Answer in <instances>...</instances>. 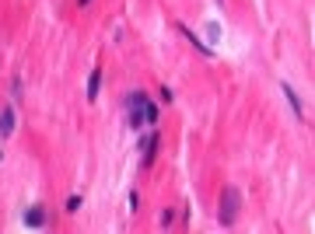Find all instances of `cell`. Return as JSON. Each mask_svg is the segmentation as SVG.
Listing matches in <instances>:
<instances>
[{
	"label": "cell",
	"instance_id": "13",
	"mask_svg": "<svg viewBox=\"0 0 315 234\" xmlns=\"http://www.w3.org/2000/svg\"><path fill=\"white\" fill-rule=\"evenodd\" d=\"M161 98H165V101H168V105H172V101H175V91H172V87H168V84H165V87H161Z\"/></svg>",
	"mask_w": 315,
	"mask_h": 234
},
{
	"label": "cell",
	"instance_id": "10",
	"mask_svg": "<svg viewBox=\"0 0 315 234\" xmlns=\"http://www.w3.org/2000/svg\"><path fill=\"white\" fill-rule=\"evenodd\" d=\"M158 224H161V227L168 231V227L175 224V210H161V217H158Z\"/></svg>",
	"mask_w": 315,
	"mask_h": 234
},
{
	"label": "cell",
	"instance_id": "11",
	"mask_svg": "<svg viewBox=\"0 0 315 234\" xmlns=\"http://www.w3.org/2000/svg\"><path fill=\"white\" fill-rule=\"evenodd\" d=\"M207 39H210V42H217V39H221V25H217V21H210V25H207Z\"/></svg>",
	"mask_w": 315,
	"mask_h": 234
},
{
	"label": "cell",
	"instance_id": "3",
	"mask_svg": "<svg viewBox=\"0 0 315 234\" xmlns=\"http://www.w3.org/2000/svg\"><path fill=\"white\" fill-rule=\"evenodd\" d=\"M25 227H32V231L46 227V206H42V203H32V206L25 210Z\"/></svg>",
	"mask_w": 315,
	"mask_h": 234
},
{
	"label": "cell",
	"instance_id": "2",
	"mask_svg": "<svg viewBox=\"0 0 315 234\" xmlns=\"http://www.w3.org/2000/svg\"><path fill=\"white\" fill-rule=\"evenodd\" d=\"M147 101H151L147 91H130V94H126V112H130L126 123H130V130H140V126H144V108H147Z\"/></svg>",
	"mask_w": 315,
	"mask_h": 234
},
{
	"label": "cell",
	"instance_id": "12",
	"mask_svg": "<svg viewBox=\"0 0 315 234\" xmlns=\"http://www.w3.org/2000/svg\"><path fill=\"white\" fill-rule=\"evenodd\" d=\"M81 210V196H70V199H67V213H77Z\"/></svg>",
	"mask_w": 315,
	"mask_h": 234
},
{
	"label": "cell",
	"instance_id": "4",
	"mask_svg": "<svg viewBox=\"0 0 315 234\" xmlns=\"http://www.w3.org/2000/svg\"><path fill=\"white\" fill-rule=\"evenodd\" d=\"M140 147H144V168H151L158 157V147H161V137L151 133V137H140Z\"/></svg>",
	"mask_w": 315,
	"mask_h": 234
},
{
	"label": "cell",
	"instance_id": "7",
	"mask_svg": "<svg viewBox=\"0 0 315 234\" xmlns=\"http://www.w3.org/2000/svg\"><path fill=\"white\" fill-rule=\"evenodd\" d=\"M14 133V108H0V140Z\"/></svg>",
	"mask_w": 315,
	"mask_h": 234
},
{
	"label": "cell",
	"instance_id": "1",
	"mask_svg": "<svg viewBox=\"0 0 315 234\" xmlns=\"http://www.w3.org/2000/svg\"><path fill=\"white\" fill-rule=\"evenodd\" d=\"M238 210H242V192H238L235 185H228V189L221 192V206H217V224H221V227H235Z\"/></svg>",
	"mask_w": 315,
	"mask_h": 234
},
{
	"label": "cell",
	"instance_id": "6",
	"mask_svg": "<svg viewBox=\"0 0 315 234\" xmlns=\"http://www.w3.org/2000/svg\"><path fill=\"white\" fill-rule=\"evenodd\" d=\"M280 91H284V98H287V105H291V112H294L298 119H305V105H301V98L294 94V87H291L287 80H280Z\"/></svg>",
	"mask_w": 315,
	"mask_h": 234
},
{
	"label": "cell",
	"instance_id": "5",
	"mask_svg": "<svg viewBox=\"0 0 315 234\" xmlns=\"http://www.w3.org/2000/svg\"><path fill=\"white\" fill-rule=\"evenodd\" d=\"M175 28H179V32H182V35H186V39L196 46V53H200L203 60H214V49H210V46H203V42H200V35H196L193 28H186V25H175Z\"/></svg>",
	"mask_w": 315,
	"mask_h": 234
},
{
	"label": "cell",
	"instance_id": "9",
	"mask_svg": "<svg viewBox=\"0 0 315 234\" xmlns=\"http://www.w3.org/2000/svg\"><path fill=\"white\" fill-rule=\"evenodd\" d=\"M158 119H161V108H158V105H151V101H147V108H144V123H151V126H154Z\"/></svg>",
	"mask_w": 315,
	"mask_h": 234
},
{
	"label": "cell",
	"instance_id": "14",
	"mask_svg": "<svg viewBox=\"0 0 315 234\" xmlns=\"http://www.w3.org/2000/svg\"><path fill=\"white\" fill-rule=\"evenodd\" d=\"M77 4H81V7H88V4H91V0H77Z\"/></svg>",
	"mask_w": 315,
	"mask_h": 234
},
{
	"label": "cell",
	"instance_id": "8",
	"mask_svg": "<svg viewBox=\"0 0 315 234\" xmlns=\"http://www.w3.org/2000/svg\"><path fill=\"white\" fill-rule=\"evenodd\" d=\"M98 87H102V67H95V70H91V77H88V101H95V98H98Z\"/></svg>",
	"mask_w": 315,
	"mask_h": 234
}]
</instances>
